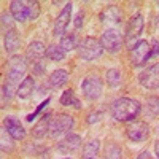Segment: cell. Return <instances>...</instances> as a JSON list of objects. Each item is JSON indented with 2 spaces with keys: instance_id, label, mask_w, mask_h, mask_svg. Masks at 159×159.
I'll return each mask as SVG.
<instances>
[{
  "instance_id": "obj_17",
  "label": "cell",
  "mask_w": 159,
  "mask_h": 159,
  "mask_svg": "<svg viewBox=\"0 0 159 159\" xmlns=\"http://www.w3.org/2000/svg\"><path fill=\"white\" fill-rule=\"evenodd\" d=\"M35 89V81H34V78L32 76H27V78H24V81L16 88V96L19 99H29L32 96V92Z\"/></svg>"
},
{
  "instance_id": "obj_15",
  "label": "cell",
  "mask_w": 159,
  "mask_h": 159,
  "mask_svg": "<svg viewBox=\"0 0 159 159\" xmlns=\"http://www.w3.org/2000/svg\"><path fill=\"white\" fill-rule=\"evenodd\" d=\"M123 11L119 10V7L116 5H108L102 13H100V21L103 24H116L121 21Z\"/></svg>"
},
{
  "instance_id": "obj_12",
  "label": "cell",
  "mask_w": 159,
  "mask_h": 159,
  "mask_svg": "<svg viewBox=\"0 0 159 159\" xmlns=\"http://www.w3.org/2000/svg\"><path fill=\"white\" fill-rule=\"evenodd\" d=\"M80 147H81V137L76 135V134H67L59 143H57V150L61 153H72L76 151Z\"/></svg>"
},
{
  "instance_id": "obj_18",
  "label": "cell",
  "mask_w": 159,
  "mask_h": 159,
  "mask_svg": "<svg viewBox=\"0 0 159 159\" xmlns=\"http://www.w3.org/2000/svg\"><path fill=\"white\" fill-rule=\"evenodd\" d=\"M49 124H51V116L45 115L40 118V121L37 123V126L32 129V135L35 139H43L46 134H49Z\"/></svg>"
},
{
  "instance_id": "obj_31",
  "label": "cell",
  "mask_w": 159,
  "mask_h": 159,
  "mask_svg": "<svg viewBox=\"0 0 159 159\" xmlns=\"http://www.w3.org/2000/svg\"><path fill=\"white\" fill-rule=\"evenodd\" d=\"M48 102H49V99H46L45 102H42V103L38 105V108H37V110H35V111H34L32 115H29V116H27V121H29V123H32V119H34V118H35V116H37V115H38L40 111H42V110H43V108L46 107V105H48Z\"/></svg>"
},
{
  "instance_id": "obj_39",
  "label": "cell",
  "mask_w": 159,
  "mask_h": 159,
  "mask_svg": "<svg viewBox=\"0 0 159 159\" xmlns=\"http://www.w3.org/2000/svg\"><path fill=\"white\" fill-rule=\"evenodd\" d=\"M94 159H96V157H94Z\"/></svg>"
},
{
  "instance_id": "obj_10",
  "label": "cell",
  "mask_w": 159,
  "mask_h": 159,
  "mask_svg": "<svg viewBox=\"0 0 159 159\" xmlns=\"http://www.w3.org/2000/svg\"><path fill=\"white\" fill-rule=\"evenodd\" d=\"M126 132H127V137L132 142H143L150 135V127L145 121H134V123L127 124Z\"/></svg>"
},
{
  "instance_id": "obj_24",
  "label": "cell",
  "mask_w": 159,
  "mask_h": 159,
  "mask_svg": "<svg viewBox=\"0 0 159 159\" xmlns=\"http://www.w3.org/2000/svg\"><path fill=\"white\" fill-rule=\"evenodd\" d=\"M61 103H62V105H65V107H75L76 110H78L80 107H81L80 100L73 96V92H72L70 89L64 91V94L61 96Z\"/></svg>"
},
{
  "instance_id": "obj_29",
  "label": "cell",
  "mask_w": 159,
  "mask_h": 159,
  "mask_svg": "<svg viewBox=\"0 0 159 159\" xmlns=\"http://www.w3.org/2000/svg\"><path fill=\"white\" fill-rule=\"evenodd\" d=\"M2 27H3V30H5V29H8V30L15 29V27H13L11 16L8 15V13H3V15H2Z\"/></svg>"
},
{
  "instance_id": "obj_16",
  "label": "cell",
  "mask_w": 159,
  "mask_h": 159,
  "mask_svg": "<svg viewBox=\"0 0 159 159\" xmlns=\"http://www.w3.org/2000/svg\"><path fill=\"white\" fill-rule=\"evenodd\" d=\"M46 54V49H45V45L42 42H32L27 49H25V56H27L29 61L32 62H38L42 61V57Z\"/></svg>"
},
{
  "instance_id": "obj_11",
  "label": "cell",
  "mask_w": 159,
  "mask_h": 159,
  "mask_svg": "<svg viewBox=\"0 0 159 159\" xmlns=\"http://www.w3.org/2000/svg\"><path fill=\"white\" fill-rule=\"evenodd\" d=\"M72 3H65L64 10L61 11V15L56 18L54 21V30H52V34H54V37H62L64 32L67 30V25L70 24V19H72Z\"/></svg>"
},
{
  "instance_id": "obj_32",
  "label": "cell",
  "mask_w": 159,
  "mask_h": 159,
  "mask_svg": "<svg viewBox=\"0 0 159 159\" xmlns=\"http://www.w3.org/2000/svg\"><path fill=\"white\" fill-rule=\"evenodd\" d=\"M43 70H45V64H43V61L34 62V73H35V75H42Z\"/></svg>"
},
{
  "instance_id": "obj_30",
  "label": "cell",
  "mask_w": 159,
  "mask_h": 159,
  "mask_svg": "<svg viewBox=\"0 0 159 159\" xmlns=\"http://www.w3.org/2000/svg\"><path fill=\"white\" fill-rule=\"evenodd\" d=\"M100 118H102V113H100V111H92V113L88 115L86 121H88L89 124H94V123H99V121H100Z\"/></svg>"
},
{
  "instance_id": "obj_22",
  "label": "cell",
  "mask_w": 159,
  "mask_h": 159,
  "mask_svg": "<svg viewBox=\"0 0 159 159\" xmlns=\"http://www.w3.org/2000/svg\"><path fill=\"white\" fill-rule=\"evenodd\" d=\"M78 38H76V34L75 32H69V34H65L62 35L61 38V48L64 51H72L75 48H78Z\"/></svg>"
},
{
  "instance_id": "obj_4",
  "label": "cell",
  "mask_w": 159,
  "mask_h": 159,
  "mask_svg": "<svg viewBox=\"0 0 159 159\" xmlns=\"http://www.w3.org/2000/svg\"><path fill=\"white\" fill-rule=\"evenodd\" d=\"M25 70H27V61L22 56H13L8 62V73H7V83L11 86H16L21 78L24 76Z\"/></svg>"
},
{
  "instance_id": "obj_13",
  "label": "cell",
  "mask_w": 159,
  "mask_h": 159,
  "mask_svg": "<svg viewBox=\"0 0 159 159\" xmlns=\"http://www.w3.org/2000/svg\"><path fill=\"white\" fill-rule=\"evenodd\" d=\"M10 11L11 16L15 21H25L29 19V8H27V2H22V0H13L10 3Z\"/></svg>"
},
{
  "instance_id": "obj_2",
  "label": "cell",
  "mask_w": 159,
  "mask_h": 159,
  "mask_svg": "<svg viewBox=\"0 0 159 159\" xmlns=\"http://www.w3.org/2000/svg\"><path fill=\"white\" fill-rule=\"evenodd\" d=\"M78 52H80V57L84 61H96L102 56L103 46L100 43V40H97L94 37H86L80 42Z\"/></svg>"
},
{
  "instance_id": "obj_37",
  "label": "cell",
  "mask_w": 159,
  "mask_h": 159,
  "mask_svg": "<svg viewBox=\"0 0 159 159\" xmlns=\"http://www.w3.org/2000/svg\"><path fill=\"white\" fill-rule=\"evenodd\" d=\"M157 8H159V2H157Z\"/></svg>"
},
{
  "instance_id": "obj_36",
  "label": "cell",
  "mask_w": 159,
  "mask_h": 159,
  "mask_svg": "<svg viewBox=\"0 0 159 159\" xmlns=\"http://www.w3.org/2000/svg\"><path fill=\"white\" fill-rule=\"evenodd\" d=\"M154 151H156V154H157V157H159V139H157L156 143H154Z\"/></svg>"
},
{
  "instance_id": "obj_25",
  "label": "cell",
  "mask_w": 159,
  "mask_h": 159,
  "mask_svg": "<svg viewBox=\"0 0 159 159\" xmlns=\"http://www.w3.org/2000/svg\"><path fill=\"white\" fill-rule=\"evenodd\" d=\"M46 56L51 61H64L65 57V51L61 48V45H49L46 48Z\"/></svg>"
},
{
  "instance_id": "obj_6",
  "label": "cell",
  "mask_w": 159,
  "mask_h": 159,
  "mask_svg": "<svg viewBox=\"0 0 159 159\" xmlns=\"http://www.w3.org/2000/svg\"><path fill=\"white\" fill-rule=\"evenodd\" d=\"M143 25H145V21H143L142 15H135L130 18L127 27H126V45L129 48H132L135 45L137 38L140 37V34L143 30Z\"/></svg>"
},
{
  "instance_id": "obj_26",
  "label": "cell",
  "mask_w": 159,
  "mask_h": 159,
  "mask_svg": "<svg viewBox=\"0 0 159 159\" xmlns=\"http://www.w3.org/2000/svg\"><path fill=\"white\" fill-rule=\"evenodd\" d=\"M105 78H107V83H108L111 88H118L119 84H121V81H123L121 72H119L118 69H110V70H107V73H105Z\"/></svg>"
},
{
  "instance_id": "obj_21",
  "label": "cell",
  "mask_w": 159,
  "mask_h": 159,
  "mask_svg": "<svg viewBox=\"0 0 159 159\" xmlns=\"http://www.w3.org/2000/svg\"><path fill=\"white\" fill-rule=\"evenodd\" d=\"M99 150H100V142L97 139L89 140L83 147V156H84V159H94L99 154Z\"/></svg>"
},
{
  "instance_id": "obj_34",
  "label": "cell",
  "mask_w": 159,
  "mask_h": 159,
  "mask_svg": "<svg viewBox=\"0 0 159 159\" xmlns=\"http://www.w3.org/2000/svg\"><path fill=\"white\" fill-rule=\"evenodd\" d=\"M153 49H151V57L153 56H156V54H159V43L157 42H153Z\"/></svg>"
},
{
  "instance_id": "obj_8",
  "label": "cell",
  "mask_w": 159,
  "mask_h": 159,
  "mask_svg": "<svg viewBox=\"0 0 159 159\" xmlns=\"http://www.w3.org/2000/svg\"><path fill=\"white\" fill-rule=\"evenodd\" d=\"M139 81L147 89H157L159 88V62L145 69L139 75Z\"/></svg>"
},
{
  "instance_id": "obj_5",
  "label": "cell",
  "mask_w": 159,
  "mask_h": 159,
  "mask_svg": "<svg viewBox=\"0 0 159 159\" xmlns=\"http://www.w3.org/2000/svg\"><path fill=\"white\" fill-rule=\"evenodd\" d=\"M81 91L86 99L89 100H97L100 96H102V91H103V86H102V81L99 76H86L81 83Z\"/></svg>"
},
{
  "instance_id": "obj_28",
  "label": "cell",
  "mask_w": 159,
  "mask_h": 159,
  "mask_svg": "<svg viewBox=\"0 0 159 159\" xmlns=\"http://www.w3.org/2000/svg\"><path fill=\"white\" fill-rule=\"evenodd\" d=\"M107 157L108 159H121V150L118 145H110L107 148Z\"/></svg>"
},
{
  "instance_id": "obj_35",
  "label": "cell",
  "mask_w": 159,
  "mask_h": 159,
  "mask_svg": "<svg viewBox=\"0 0 159 159\" xmlns=\"http://www.w3.org/2000/svg\"><path fill=\"white\" fill-rule=\"evenodd\" d=\"M137 159H151V154H150V151H142Z\"/></svg>"
},
{
  "instance_id": "obj_23",
  "label": "cell",
  "mask_w": 159,
  "mask_h": 159,
  "mask_svg": "<svg viewBox=\"0 0 159 159\" xmlns=\"http://www.w3.org/2000/svg\"><path fill=\"white\" fill-rule=\"evenodd\" d=\"M0 147H2V151H11L15 148V139L5 127H2L0 130Z\"/></svg>"
},
{
  "instance_id": "obj_38",
  "label": "cell",
  "mask_w": 159,
  "mask_h": 159,
  "mask_svg": "<svg viewBox=\"0 0 159 159\" xmlns=\"http://www.w3.org/2000/svg\"><path fill=\"white\" fill-rule=\"evenodd\" d=\"M65 159H70V157H65Z\"/></svg>"
},
{
  "instance_id": "obj_27",
  "label": "cell",
  "mask_w": 159,
  "mask_h": 159,
  "mask_svg": "<svg viewBox=\"0 0 159 159\" xmlns=\"http://www.w3.org/2000/svg\"><path fill=\"white\" fill-rule=\"evenodd\" d=\"M27 8H29V19L30 21L37 19L38 15H40V5H38V2H35V0L27 2Z\"/></svg>"
},
{
  "instance_id": "obj_9",
  "label": "cell",
  "mask_w": 159,
  "mask_h": 159,
  "mask_svg": "<svg viewBox=\"0 0 159 159\" xmlns=\"http://www.w3.org/2000/svg\"><path fill=\"white\" fill-rule=\"evenodd\" d=\"M100 43L103 49H107L108 52H116L123 45V37L116 29H107L100 38Z\"/></svg>"
},
{
  "instance_id": "obj_20",
  "label": "cell",
  "mask_w": 159,
  "mask_h": 159,
  "mask_svg": "<svg viewBox=\"0 0 159 159\" xmlns=\"http://www.w3.org/2000/svg\"><path fill=\"white\" fill-rule=\"evenodd\" d=\"M3 43H5V49H7L8 52L16 51L18 46H19V35H18V30H16V29L7 30L5 38H3Z\"/></svg>"
},
{
  "instance_id": "obj_7",
  "label": "cell",
  "mask_w": 159,
  "mask_h": 159,
  "mask_svg": "<svg viewBox=\"0 0 159 159\" xmlns=\"http://www.w3.org/2000/svg\"><path fill=\"white\" fill-rule=\"evenodd\" d=\"M150 57H151V45L147 40H140L130 51V62L134 65H137V67L139 65H143Z\"/></svg>"
},
{
  "instance_id": "obj_33",
  "label": "cell",
  "mask_w": 159,
  "mask_h": 159,
  "mask_svg": "<svg viewBox=\"0 0 159 159\" xmlns=\"http://www.w3.org/2000/svg\"><path fill=\"white\" fill-rule=\"evenodd\" d=\"M83 21H84V11L81 10V11H80L78 15H76V18H75V27L80 29V27L83 25Z\"/></svg>"
},
{
  "instance_id": "obj_14",
  "label": "cell",
  "mask_w": 159,
  "mask_h": 159,
  "mask_svg": "<svg viewBox=\"0 0 159 159\" xmlns=\"http://www.w3.org/2000/svg\"><path fill=\"white\" fill-rule=\"evenodd\" d=\"M3 127L11 134V137L15 140H22L25 137V129L22 127V124L15 118H5L3 119Z\"/></svg>"
},
{
  "instance_id": "obj_1",
  "label": "cell",
  "mask_w": 159,
  "mask_h": 159,
  "mask_svg": "<svg viewBox=\"0 0 159 159\" xmlns=\"http://www.w3.org/2000/svg\"><path fill=\"white\" fill-rule=\"evenodd\" d=\"M140 103L134 99L121 97L116 99L111 105V115L116 121H130L140 113Z\"/></svg>"
},
{
  "instance_id": "obj_3",
  "label": "cell",
  "mask_w": 159,
  "mask_h": 159,
  "mask_svg": "<svg viewBox=\"0 0 159 159\" xmlns=\"http://www.w3.org/2000/svg\"><path fill=\"white\" fill-rule=\"evenodd\" d=\"M75 121L70 115H65V113H61V115H56L54 118L51 119V124H49V135L52 139H59L62 135H67L69 132L72 130Z\"/></svg>"
},
{
  "instance_id": "obj_19",
  "label": "cell",
  "mask_w": 159,
  "mask_h": 159,
  "mask_svg": "<svg viewBox=\"0 0 159 159\" xmlns=\"http://www.w3.org/2000/svg\"><path fill=\"white\" fill-rule=\"evenodd\" d=\"M67 80H69V72L65 69H57V70H54L51 73L48 83H49L51 88L57 89V88H61V86H64L65 83H67Z\"/></svg>"
}]
</instances>
